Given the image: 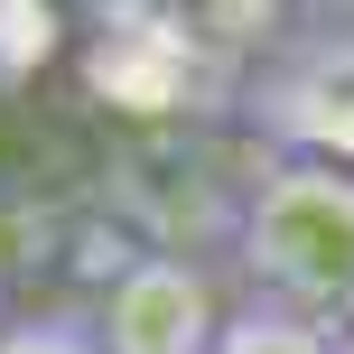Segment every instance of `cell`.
Here are the masks:
<instances>
[{
    "instance_id": "6da1fadb",
    "label": "cell",
    "mask_w": 354,
    "mask_h": 354,
    "mask_svg": "<svg viewBox=\"0 0 354 354\" xmlns=\"http://www.w3.org/2000/svg\"><path fill=\"white\" fill-rule=\"evenodd\" d=\"M233 280L243 299H280L354 336V168L280 149L233 205Z\"/></svg>"
},
{
    "instance_id": "7a4b0ae2",
    "label": "cell",
    "mask_w": 354,
    "mask_h": 354,
    "mask_svg": "<svg viewBox=\"0 0 354 354\" xmlns=\"http://www.w3.org/2000/svg\"><path fill=\"white\" fill-rule=\"evenodd\" d=\"M224 289L187 261V252H140L103 280V299L84 308L103 354H214L224 336Z\"/></svg>"
},
{
    "instance_id": "3957f363",
    "label": "cell",
    "mask_w": 354,
    "mask_h": 354,
    "mask_svg": "<svg viewBox=\"0 0 354 354\" xmlns=\"http://www.w3.org/2000/svg\"><path fill=\"white\" fill-rule=\"evenodd\" d=\"M252 122L280 149H308V159H345L354 168V19L317 37H289L280 56L252 84Z\"/></svg>"
},
{
    "instance_id": "277c9868",
    "label": "cell",
    "mask_w": 354,
    "mask_h": 354,
    "mask_svg": "<svg viewBox=\"0 0 354 354\" xmlns=\"http://www.w3.org/2000/svg\"><path fill=\"white\" fill-rule=\"evenodd\" d=\"M214 354H354V336L326 326V317H299V308H280V299H233Z\"/></svg>"
},
{
    "instance_id": "5b68a950",
    "label": "cell",
    "mask_w": 354,
    "mask_h": 354,
    "mask_svg": "<svg viewBox=\"0 0 354 354\" xmlns=\"http://www.w3.org/2000/svg\"><path fill=\"white\" fill-rule=\"evenodd\" d=\"M0 354H103V345H93L84 308H56V317H10L0 326Z\"/></svg>"
},
{
    "instance_id": "8992f818",
    "label": "cell",
    "mask_w": 354,
    "mask_h": 354,
    "mask_svg": "<svg viewBox=\"0 0 354 354\" xmlns=\"http://www.w3.org/2000/svg\"><path fill=\"white\" fill-rule=\"evenodd\" d=\"M299 10H317V19H336V10H354V0H299Z\"/></svg>"
}]
</instances>
